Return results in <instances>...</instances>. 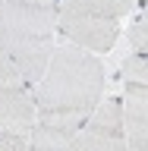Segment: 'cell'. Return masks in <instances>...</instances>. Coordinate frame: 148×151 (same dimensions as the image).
I'll return each mask as SVG.
<instances>
[{
	"instance_id": "9c48e42d",
	"label": "cell",
	"mask_w": 148,
	"mask_h": 151,
	"mask_svg": "<svg viewBox=\"0 0 148 151\" xmlns=\"http://www.w3.org/2000/svg\"><path fill=\"white\" fill-rule=\"evenodd\" d=\"M25 145H28V135H25V132L0 129V151H25Z\"/></svg>"
},
{
	"instance_id": "8992f818",
	"label": "cell",
	"mask_w": 148,
	"mask_h": 151,
	"mask_svg": "<svg viewBox=\"0 0 148 151\" xmlns=\"http://www.w3.org/2000/svg\"><path fill=\"white\" fill-rule=\"evenodd\" d=\"M35 116H38V110H35L32 85L19 73V66L6 57V50L0 47V129L28 135Z\"/></svg>"
},
{
	"instance_id": "277c9868",
	"label": "cell",
	"mask_w": 148,
	"mask_h": 151,
	"mask_svg": "<svg viewBox=\"0 0 148 151\" xmlns=\"http://www.w3.org/2000/svg\"><path fill=\"white\" fill-rule=\"evenodd\" d=\"M120 123L132 151H148V54L132 50L120 63Z\"/></svg>"
},
{
	"instance_id": "7a4b0ae2",
	"label": "cell",
	"mask_w": 148,
	"mask_h": 151,
	"mask_svg": "<svg viewBox=\"0 0 148 151\" xmlns=\"http://www.w3.org/2000/svg\"><path fill=\"white\" fill-rule=\"evenodd\" d=\"M57 38V0H0V47L28 85L44 73Z\"/></svg>"
},
{
	"instance_id": "5b68a950",
	"label": "cell",
	"mask_w": 148,
	"mask_h": 151,
	"mask_svg": "<svg viewBox=\"0 0 148 151\" xmlns=\"http://www.w3.org/2000/svg\"><path fill=\"white\" fill-rule=\"evenodd\" d=\"M63 151H132L120 123V98H101Z\"/></svg>"
},
{
	"instance_id": "52a82bcc",
	"label": "cell",
	"mask_w": 148,
	"mask_h": 151,
	"mask_svg": "<svg viewBox=\"0 0 148 151\" xmlns=\"http://www.w3.org/2000/svg\"><path fill=\"white\" fill-rule=\"evenodd\" d=\"M82 123H66L54 116H35L32 129H28V145L25 151H63L66 142L76 135Z\"/></svg>"
},
{
	"instance_id": "3957f363",
	"label": "cell",
	"mask_w": 148,
	"mask_h": 151,
	"mask_svg": "<svg viewBox=\"0 0 148 151\" xmlns=\"http://www.w3.org/2000/svg\"><path fill=\"white\" fill-rule=\"evenodd\" d=\"M142 0H57V35L88 54H107Z\"/></svg>"
},
{
	"instance_id": "6da1fadb",
	"label": "cell",
	"mask_w": 148,
	"mask_h": 151,
	"mask_svg": "<svg viewBox=\"0 0 148 151\" xmlns=\"http://www.w3.org/2000/svg\"><path fill=\"white\" fill-rule=\"evenodd\" d=\"M104 88H107L104 60L63 41L54 44L41 79L32 85V94H35L38 116L85 123V116L101 104Z\"/></svg>"
},
{
	"instance_id": "ba28073f",
	"label": "cell",
	"mask_w": 148,
	"mask_h": 151,
	"mask_svg": "<svg viewBox=\"0 0 148 151\" xmlns=\"http://www.w3.org/2000/svg\"><path fill=\"white\" fill-rule=\"evenodd\" d=\"M139 13H136V19H132V25H129V41H132V47L139 50V54H148V13H145V6H136Z\"/></svg>"
}]
</instances>
